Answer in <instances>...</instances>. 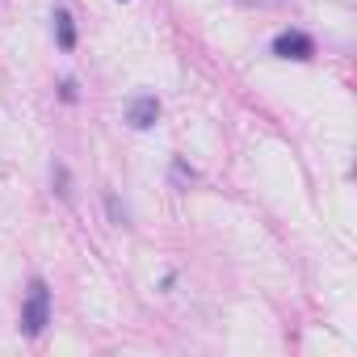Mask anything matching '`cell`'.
Wrapping results in <instances>:
<instances>
[{"label": "cell", "mask_w": 357, "mask_h": 357, "mask_svg": "<svg viewBox=\"0 0 357 357\" xmlns=\"http://www.w3.org/2000/svg\"><path fill=\"white\" fill-rule=\"evenodd\" d=\"M47 324H51V290H47L43 278H34V282H30V294H26V303H22V336L38 340V336L47 332Z\"/></svg>", "instance_id": "1"}, {"label": "cell", "mask_w": 357, "mask_h": 357, "mask_svg": "<svg viewBox=\"0 0 357 357\" xmlns=\"http://www.w3.org/2000/svg\"><path fill=\"white\" fill-rule=\"evenodd\" d=\"M51 185H55V194H59L63 202L72 198V172H68V164H63V160H55V164H51Z\"/></svg>", "instance_id": "6"}, {"label": "cell", "mask_w": 357, "mask_h": 357, "mask_svg": "<svg viewBox=\"0 0 357 357\" xmlns=\"http://www.w3.org/2000/svg\"><path fill=\"white\" fill-rule=\"evenodd\" d=\"M76 97H80V93H76V80H72V76H68V80H59V101L76 105Z\"/></svg>", "instance_id": "8"}, {"label": "cell", "mask_w": 357, "mask_h": 357, "mask_svg": "<svg viewBox=\"0 0 357 357\" xmlns=\"http://www.w3.org/2000/svg\"><path fill=\"white\" fill-rule=\"evenodd\" d=\"M51 26H55V47H59L63 55H68V51H76V22H72V13H68L63 5H55Z\"/></svg>", "instance_id": "4"}, {"label": "cell", "mask_w": 357, "mask_h": 357, "mask_svg": "<svg viewBox=\"0 0 357 357\" xmlns=\"http://www.w3.org/2000/svg\"><path fill=\"white\" fill-rule=\"evenodd\" d=\"M168 176H172V185H176V190H190V185L198 181V172H194V168H190L181 155H176V160L168 164Z\"/></svg>", "instance_id": "5"}, {"label": "cell", "mask_w": 357, "mask_h": 357, "mask_svg": "<svg viewBox=\"0 0 357 357\" xmlns=\"http://www.w3.org/2000/svg\"><path fill=\"white\" fill-rule=\"evenodd\" d=\"M269 51L286 63H307V59H315V38L307 30H282V34H273Z\"/></svg>", "instance_id": "2"}, {"label": "cell", "mask_w": 357, "mask_h": 357, "mask_svg": "<svg viewBox=\"0 0 357 357\" xmlns=\"http://www.w3.org/2000/svg\"><path fill=\"white\" fill-rule=\"evenodd\" d=\"M105 211H109V219H114V227H130V211L118 202V194H105Z\"/></svg>", "instance_id": "7"}, {"label": "cell", "mask_w": 357, "mask_h": 357, "mask_svg": "<svg viewBox=\"0 0 357 357\" xmlns=\"http://www.w3.org/2000/svg\"><path fill=\"white\" fill-rule=\"evenodd\" d=\"M240 5H252V9H273L278 0H240Z\"/></svg>", "instance_id": "9"}, {"label": "cell", "mask_w": 357, "mask_h": 357, "mask_svg": "<svg viewBox=\"0 0 357 357\" xmlns=\"http://www.w3.org/2000/svg\"><path fill=\"white\" fill-rule=\"evenodd\" d=\"M126 122H130V130H151V126L160 122V97H155V93H139V97H130V105H126Z\"/></svg>", "instance_id": "3"}]
</instances>
